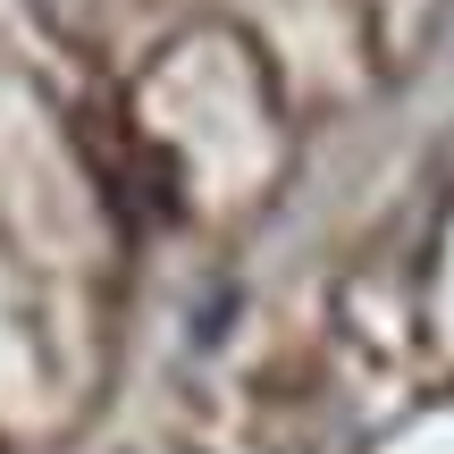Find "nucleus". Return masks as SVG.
I'll return each instance as SVG.
<instances>
[]
</instances>
